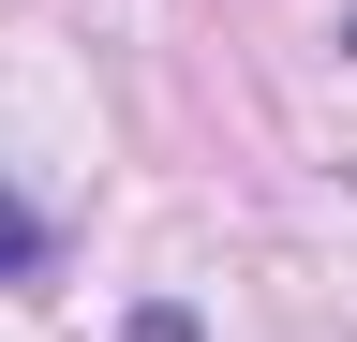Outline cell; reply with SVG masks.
Returning <instances> with one entry per match:
<instances>
[{"mask_svg": "<svg viewBox=\"0 0 357 342\" xmlns=\"http://www.w3.org/2000/svg\"><path fill=\"white\" fill-rule=\"evenodd\" d=\"M45 268H60V224L30 194H0V283H45Z\"/></svg>", "mask_w": 357, "mask_h": 342, "instance_id": "cell-1", "label": "cell"}]
</instances>
